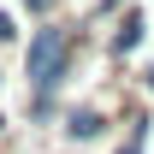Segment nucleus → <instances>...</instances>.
<instances>
[{"mask_svg": "<svg viewBox=\"0 0 154 154\" xmlns=\"http://www.w3.org/2000/svg\"><path fill=\"white\" fill-rule=\"evenodd\" d=\"M71 30H77V24L48 18V24H36V30L24 36V83H42V77H48V65H54V59H59V48L71 42Z\"/></svg>", "mask_w": 154, "mask_h": 154, "instance_id": "1", "label": "nucleus"}, {"mask_svg": "<svg viewBox=\"0 0 154 154\" xmlns=\"http://www.w3.org/2000/svg\"><path fill=\"white\" fill-rule=\"evenodd\" d=\"M113 24V30H107V42H101V54L113 59V65H125V59L136 54V48H142V42H148V12H142V6H125V12H119V18H107Z\"/></svg>", "mask_w": 154, "mask_h": 154, "instance_id": "2", "label": "nucleus"}, {"mask_svg": "<svg viewBox=\"0 0 154 154\" xmlns=\"http://www.w3.org/2000/svg\"><path fill=\"white\" fill-rule=\"evenodd\" d=\"M59 136H65L71 148H89V142L107 136V113L89 107V101H77V107H65V119H59Z\"/></svg>", "mask_w": 154, "mask_h": 154, "instance_id": "3", "label": "nucleus"}, {"mask_svg": "<svg viewBox=\"0 0 154 154\" xmlns=\"http://www.w3.org/2000/svg\"><path fill=\"white\" fill-rule=\"evenodd\" d=\"M24 42V24H18V12H6L0 6V48H18Z\"/></svg>", "mask_w": 154, "mask_h": 154, "instance_id": "4", "label": "nucleus"}, {"mask_svg": "<svg viewBox=\"0 0 154 154\" xmlns=\"http://www.w3.org/2000/svg\"><path fill=\"white\" fill-rule=\"evenodd\" d=\"M148 131H154V113H142V107H136V113L125 119V136H131V142H148Z\"/></svg>", "mask_w": 154, "mask_h": 154, "instance_id": "5", "label": "nucleus"}, {"mask_svg": "<svg viewBox=\"0 0 154 154\" xmlns=\"http://www.w3.org/2000/svg\"><path fill=\"white\" fill-rule=\"evenodd\" d=\"M24 12H30V18L36 24H48V18H59V0H18Z\"/></svg>", "mask_w": 154, "mask_h": 154, "instance_id": "6", "label": "nucleus"}, {"mask_svg": "<svg viewBox=\"0 0 154 154\" xmlns=\"http://www.w3.org/2000/svg\"><path fill=\"white\" fill-rule=\"evenodd\" d=\"M107 154H148V142H131V136H125V142H113Z\"/></svg>", "mask_w": 154, "mask_h": 154, "instance_id": "7", "label": "nucleus"}, {"mask_svg": "<svg viewBox=\"0 0 154 154\" xmlns=\"http://www.w3.org/2000/svg\"><path fill=\"white\" fill-rule=\"evenodd\" d=\"M136 83H142V95H154V65H142V71H136Z\"/></svg>", "mask_w": 154, "mask_h": 154, "instance_id": "8", "label": "nucleus"}, {"mask_svg": "<svg viewBox=\"0 0 154 154\" xmlns=\"http://www.w3.org/2000/svg\"><path fill=\"white\" fill-rule=\"evenodd\" d=\"M0 77H6V71H0Z\"/></svg>", "mask_w": 154, "mask_h": 154, "instance_id": "9", "label": "nucleus"}]
</instances>
